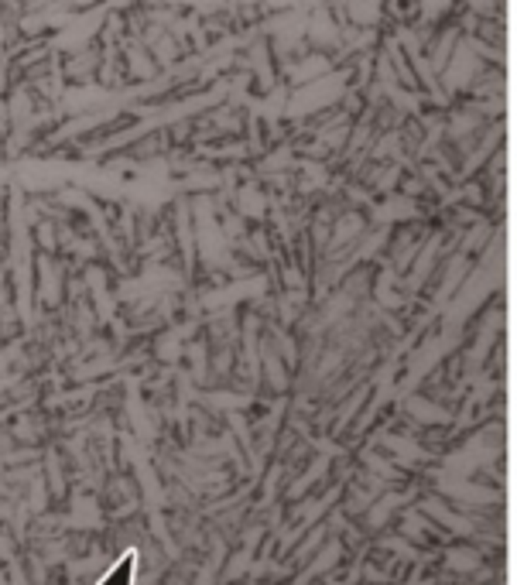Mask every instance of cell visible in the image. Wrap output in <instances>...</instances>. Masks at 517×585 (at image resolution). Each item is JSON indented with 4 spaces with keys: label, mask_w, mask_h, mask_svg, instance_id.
<instances>
[{
    "label": "cell",
    "mask_w": 517,
    "mask_h": 585,
    "mask_svg": "<svg viewBox=\"0 0 517 585\" xmlns=\"http://www.w3.org/2000/svg\"><path fill=\"white\" fill-rule=\"evenodd\" d=\"M134 565H137V555H123V562H120V565H116V568H113L100 585H130V579H134V575H130V572H134Z\"/></svg>",
    "instance_id": "1"
}]
</instances>
